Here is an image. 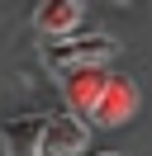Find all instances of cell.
<instances>
[{"label":"cell","instance_id":"cell-1","mask_svg":"<svg viewBox=\"0 0 152 156\" xmlns=\"http://www.w3.org/2000/svg\"><path fill=\"white\" fill-rule=\"evenodd\" d=\"M119 52V43L109 33H71V38H52L43 43V66L66 76V71H86V66H104Z\"/></svg>","mask_w":152,"mask_h":156},{"label":"cell","instance_id":"cell-2","mask_svg":"<svg viewBox=\"0 0 152 156\" xmlns=\"http://www.w3.org/2000/svg\"><path fill=\"white\" fill-rule=\"evenodd\" d=\"M90 147V123L76 118L71 109H52L43 114V142H38V156H81Z\"/></svg>","mask_w":152,"mask_h":156},{"label":"cell","instance_id":"cell-3","mask_svg":"<svg viewBox=\"0 0 152 156\" xmlns=\"http://www.w3.org/2000/svg\"><path fill=\"white\" fill-rule=\"evenodd\" d=\"M138 104H142L138 80H133V76H119V71H109L104 95H100V104H95L90 123H100V128H119V123H128V118L138 114Z\"/></svg>","mask_w":152,"mask_h":156},{"label":"cell","instance_id":"cell-4","mask_svg":"<svg viewBox=\"0 0 152 156\" xmlns=\"http://www.w3.org/2000/svg\"><path fill=\"white\" fill-rule=\"evenodd\" d=\"M104 80H109V71H104V66L66 71V76H62V95H66V109H71L76 118H86V123H90L95 104H100V95H104Z\"/></svg>","mask_w":152,"mask_h":156},{"label":"cell","instance_id":"cell-5","mask_svg":"<svg viewBox=\"0 0 152 156\" xmlns=\"http://www.w3.org/2000/svg\"><path fill=\"white\" fill-rule=\"evenodd\" d=\"M81 24V0H43L33 5V29L43 38H71Z\"/></svg>","mask_w":152,"mask_h":156},{"label":"cell","instance_id":"cell-6","mask_svg":"<svg viewBox=\"0 0 152 156\" xmlns=\"http://www.w3.org/2000/svg\"><path fill=\"white\" fill-rule=\"evenodd\" d=\"M38 142H43V114H14L0 128V147L5 156H38Z\"/></svg>","mask_w":152,"mask_h":156},{"label":"cell","instance_id":"cell-7","mask_svg":"<svg viewBox=\"0 0 152 156\" xmlns=\"http://www.w3.org/2000/svg\"><path fill=\"white\" fill-rule=\"evenodd\" d=\"M95 156H124V151H95Z\"/></svg>","mask_w":152,"mask_h":156}]
</instances>
